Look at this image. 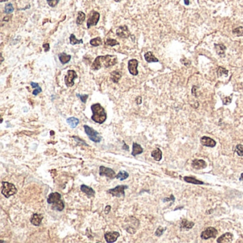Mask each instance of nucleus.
Listing matches in <instances>:
<instances>
[{
    "label": "nucleus",
    "instance_id": "obj_1",
    "mask_svg": "<svg viewBox=\"0 0 243 243\" xmlns=\"http://www.w3.org/2000/svg\"><path fill=\"white\" fill-rule=\"evenodd\" d=\"M117 57L114 55H106V56H99L96 58L95 60L91 65L93 70H99L101 67L108 68L117 64Z\"/></svg>",
    "mask_w": 243,
    "mask_h": 243
},
{
    "label": "nucleus",
    "instance_id": "obj_2",
    "mask_svg": "<svg viewBox=\"0 0 243 243\" xmlns=\"http://www.w3.org/2000/svg\"><path fill=\"white\" fill-rule=\"evenodd\" d=\"M91 111L93 115L91 116V120L96 123L102 124L106 121L107 118V114L104 108L100 103H94L91 106Z\"/></svg>",
    "mask_w": 243,
    "mask_h": 243
},
{
    "label": "nucleus",
    "instance_id": "obj_3",
    "mask_svg": "<svg viewBox=\"0 0 243 243\" xmlns=\"http://www.w3.org/2000/svg\"><path fill=\"white\" fill-rule=\"evenodd\" d=\"M62 195L59 192H52L49 195L47 198V203L52 205L53 210L57 211H62L64 209V203L62 201Z\"/></svg>",
    "mask_w": 243,
    "mask_h": 243
},
{
    "label": "nucleus",
    "instance_id": "obj_4",
    "mask_svg": "<svg viewBox=\"0 0 243 243\" xmlns=\"http://www.w3.org/2000/svg\"><path fill=\"white\" fill-rule=\"evenodd\" d=\"M1 194L5 197L6 198H9L12 195H15L17 192V189L15 186L12 183H8V182L2 181L1 182Z\"/></svg>",
    "mask_w": 243,
    "mask_h": 243
},
{
    "label": "nucleus",
    "instance_id": "obj_5",
    "mask_svg": "<svg viewBox=\"0 0 243 243\" xmlns=\"http://www.w3.org/2000/svg\"><path fill=\"white\" fill-rule=\"evenodd\" d=\"M84 128L85 133L89 138L90 140H92L94 143H100L101 141L102 137L94 128H91V127L87 126V125H84Z\"/></svg>",
    "mask_w": 243,
    "mask_h": 243
},
{
    "label": "nucleus",
    "instance_id": "obj_6",
    "mask_svg": "<svg viewBox=\"0 0 243 243\" xmlns=\"http://www.w3.org/2000/svg\"><path fill=\"white\" fill-rule=\"evenodd\" d=\"M128 188V186H126V185H120V186H118L114 188L109 189L108 190H107V192L111 195H112L113 196L117 197V198H120V197H124L125 196V190Z\"/></svg>",
    "mask_w": 243,
    "mask_h": 243
},
{
    "label": "nucleus",
    "instance_id": "obj_7",
    "mask_svg": "<svg viewBox=\"0 0 243 243\" xmlns=\"http://www.w3.org/2000/svg\"><path fill=\"white\" fill-rule=\"evenodd\" d=\"M77 78V74L74 70H68L64 77V81L67 87H72L74 85V80Z\"/></svg>",
    "mask_w": 243,
    "mask_h": 243
},
{
    "label": "nucleus",
    "instance_id": "obj_8",
    "mask_svg": "<svg viewBox=\"0 0 243 243\" xmlns=\"http://www.w3.org/2000/svg\"><path fill=\"white\" fill-rule=\"evenodd\" d=\"M218 235V231L215 228L212 227H210L206 228L204 231L202 232L201 238L203 240H207L210 238H215Z\"/></svg>",
    "mask_w": 243,
    "mask_h": 243
},
{
    "label": "nucleus",
    "instance_id": "obj_9",
    "mask_svg": "<svg viewBox=\"0 0 243 243\" xmlns=\"http://www.w3.org/2000/svg\"><path fill=\"white\" fill-rule=\"evenodd\" d=\"M99 175L101 176H106L107 178H111V179H113L116 176L115 171L114 170L103 166H100V168H99Z\"/></svg>",
    "mask_w": 243,
    "mask_h": 243
},
{
    "label": "nucleus",
    "instance_id": "obj_10",
    "mask_svg": "<svg viewBox=\"0 0 243 243\" xmlns=\"http://www.w3.org/2000/svg\"><path fill=\"white\" fill-rule=\"evenodd\" d=\"M138 61L136 59H132L128 61V69L129 73L133 76H137L138 74Z\"/></svg>",
    "mask_w": 243,
    "mask_h": 243
},
{
    "label": "nucleus",
    "instance_id": "obj_11",
    "mask_svg": "<svg viewBox=\"0 0 243 243\" xmlns=\"http://www.w3.org/2000/svg\"><path fill=\"white\" fill-rule=\"evenodd\" d=\"M99 19H100V14L99 12L94 11L92 12L91 16H90L89 19L87 21V27L89 29L91 27H93V26H96L98 24V22H99Z\"/></svg>",
    "mask_w": 243,
    "mask_h": 243
},
{
    "label": "nucleus",
    "instance_id": "obj_12",
    "mask_svg": "<svg viewBox=\"0 0 243 243\" xmlns=\"http://www.w3.org/2000/svg\"><path fill=\"white\" fill-rule=\"evenodd\" d=\"M120 236V233L118 232L112 231V232H107L104 234V238L106 241L108 243L114 242L116 241L118 238Z\"/></svg>",
    "mask_w": 243,
    "mask_h": 243
},
{
    "label": "nucleus",
    "instance_id": "obj_13",
    "mask_svg": "<svg viewBox=\"0 0 243 243\" xmlns=\"http://www.w3.org/2000/svg\"><path fill=\"white\" fill-rule=\"evenodd\" d=\"M116 35L118 37L126 39V38L129 37L131 33H130L127 26H121L119 28H118V29L116 30Z\"/></svg>",
    "mask_w": 243,
    "mask_h": 243
},
{
    "label": "nucleus",
    "instance_id": "obj_14",
    "mask_svg": "<svg viewBox=\"0 0 243 243\" xmlns=\"http://www.w3.org/2000/svg\"><path fill=\"white\" fill-rule=\"evenodd\" d=\"M201 142L202 145H203V146H207V147L213 148L215 147V145H216V142H215L213 139L207 136L202 137L201 138Z\"/></svg>",
    "mask_w": 243,
    "mask_h": 243
},
{
    "label": "nucleus",
    "instance_id": "obj_15",
    "mask_svg": "<svg viewBox=\"0 0 243 243\" xmlns=\"http://www.w3.org/2000/svg\"><path fill=\"white\" fill-rule=\"evenodd\" d=\"M43 218H44V217H43L42 214L35 213L34 214V215H32L31 218H30V222H31L33 225L39 226L41 222H42Z\"/></svg>",
    "mask_w": 243,
    "mask_h": 243
},
{
    "label": "nucleus",
    "instance_id": "obj_16",
    "mask_svg": "<svg viewBox=\"0 0 243 243\" xmlns=\"http://www.w3.org/2000/svg\"><path fill=\"white\" fill-rule=\"evenodd\" d=\"M192 166L195 169L199 170L205 168L207 166V164L205 160H201V159H195L192 162Z\"/></svg>",
    "mask_w": 243,
    "mask_h": 243
},
{
    "label": "nucleus",
    "instance_id": "obj_17",
    "mask_svg": "<svg viewBox=\"0 0 243 243\" xmlns=\"http://www.w3.org/2000/svg\"><path fill=\"white\" fill-rule=\"evenodd\" d=\"M233 235L231 233H227L223 234L221 235L218 240V242L220 243H227V242H231L233 241Z\"/></svg>",
    "mask_w": 243,
    "mask_h": 243
},
{
    "label": "nucleus",
    "instance_id": "obj_18",
    "mask_svg": "<svg viewBox=\"0 0 243 243\" xmlns=\"http://www.w3.org/2000/svg\"><path fill=\"white\" fill-rule=\"evenodd\" d=\"M81 190L83 192H84L87 195L88 197H94L95 195V191L93 188L88 187V186H86V185H81Z\"/></svg>",
    "mask_w": 243,
    "mask_h": 243
},
{
    "label": "nucleus",
    "instance_id": "obj_19",
    "mask_svg": "<svg viewBox=\"0 0 243 243\" xmlns=\"http://www.w3.org/2000/svg\"><path fill=\"white\" fill-rule=\"evenodd\" d=\"M132 152H131V155L133 156H136V155H138V154L142 153L143 152V148L141 147V146L139 144H138L136 143H133V148H132Z\"/></svg>",
    "mask_w": 243,
    "mask_h": 243
},
{
    "label": "nucleus",
    "instance_id": "obj_20",
    "mask_svg": "<svg viewBox=\"0 0 243 243\" xmlns=\"http://www.w3.org/2000/svg\"><path fill=\"white\" fill-rule=\"evenodd\" d=\"M145 60L148 63H153V62H158V59L153 55L151 51H148L144 54Z\"/></svg>",
    "mask_w": 243,
    "mask_h": 243
},
{
    "label": "nucleus",
    "instance_id": "obj_21",
    "mask_svg": "<svg viewBox=\"0 0 243 243\" xmlns=\"http://www.w3.org/2000/svg\"><path fill=\"white\" fill-rule=\"evenodd\" d=\"M59 59L62 64H66L70 62L71 59V55L66 54V53H61L59 54Z\"/></svg>",
    "mask_w": 243,
    "mask_h": 243
},
{
    "label": "nucleus",
    "instance_id": "obj_22",
    "mask_svg": "<svg viewBox=\"0 0 243 243\" xmlns=\"http://www.w3.org/2000/svg\"><path fill=\"white\" fill-rule=\"evenodd\" d=\"M121 72L118 70H116V71H113L111 74V80L113 81V82L114 83H118L119 81V80L121 78Z\"/></svg>",
    "mask_w": 243,
    "mask_h": 243
},
{
    "label": "nucleus",
    "instance_id": "obj_23",
    "mask_svg": "<svg viewBox=\"0 0 243 243\" xmlns=\"http://www.w3.org/2000/svg\"><path fill=\"white\" fill-rule=\"evenodd\" d=\"M194 222H190V221L187 220H183L181 221V223H180V227L182 229H186V230H190V229L192 228V227L194 226Z\"/></svg>",
    "mask_w": 243,
    "mask_h": 243
},
{
    "label": "nucleus",
    "instance_id": "obj_24",
    "mask_svg": "<svg viewBox=\"0 0 243 243\" xmlns=\"http://www.w3.org/2000/svg\"><path fill=\"white\" fill-rule=\"evenodd\" d=\"M66 122H67V123L71 126V128H76V127L78 126V124L79 123V120L77 118L70 117V118H67Z\"/></svg>",
    "mask_w": 243,
    "mask_h": 243
},
{
    "label": "nucleus",
    "instance_id": "obj_25",
    "mask_svg": "<svg viewBox=\"0 0 243 243\" xmlns=\"http://www.w3.org/2000/svg\"><path fill=\"white\" fill-rule=\"evenodd\" d=\"M151 156L155 159V160H157V161H160L162 159V151H160V148H156L153 151H152Z\"/></svg>",
    "mask_w": 243,
    "mask_h": 243
},
{
    "label": "nucleus",
    "instance_id": "obj_26",
    "mask_svg": "<svg viewBox=\"0 0 243 243\" xmlns=\"http://www.w3.org/2000/svg\"><path fill=\"white\" fill-rule=\"evenodd\" d=\"M215 51H216L217 53H218V55H220V56H223V55L225 54V49H226V47H225V46H224L223 44H215Z\"/></svg>",
    "mask_w": 243,
    "mask_h": 243
},
{
    "label": "nucleus",
    "instance_id": "obj_27",
    "mask_svg": "<svg viewBox=\"0 0 243 243\" xmlns=\"http://www.w3.org/2000/svg\"><path fill=\"white\" fill-rule=\"evenodd\" d=\"M86 19V14L85 13H84L83 12H79L78 13V16L77 19H76V24L78 25H81L84 23V21H85Z\"/></svg>",
    "mask_w": 243,
    "mask_h": 243
},
{
    "label": "nucleus",
    "instance_id": "obj_28",
    "mask_svg": "<svg viewBox=\"0 0 243 243\" xmlns=\"http://www.w3.org/2000/svg\"><path fill=\"white\" fill-rule=\"evenodd\" d=\"M184 180H186L187 183H192V184H196V185H202L203 184V182L200 181V180L195 179L194 177H185Z\"/></svg>",
    "mask_w": 243,
    "mask_h": 243
},
{
    "label": "nucleus",
    "instance_id": "obj_29",
    "mask_svg": "<svg viewBox=\"0 0 243 243\" xmlns=\"http://www.w3.org/2000/svg\"><path fill=\"white\" fill-rule=\"evenodd\" d=\"M30 84H31V86L32 87H33V88H35L34 91L33 93H32V94H33V95L37 96L38 94H39V93H41L42 91V88H41V87L39 86V84H38L37 83H34V82H31V83H30Z\"/></svg>",
    "mask_w": 243,
    "mask_h": 243
},
{
    "label": "nucleus",
    "instance_id": "obj_30",
    "mask_svg": "<svg viewBox=\"0 0 243 243\" xmlns=\"http://www.w3.org/2000/svg\"><path fill=\"white\" fill-rule=\"evenodd\" d=\"M69 41L70 44L71 45H76V44H83V39H77L76 38V36L74 34H71V36L69 37Z\"/></svg>",
    "mask_w": 243,
    "mask_h": 243
},
{
    "label": "nucleus",
    "instance_id": "obj_31",
    "mask_svg": "<svg viewBox=\"0 0 243 243\" xmlns=\"http://www.w3.org/2000/svg\"><path fill=\"white\" fill-rule=\"evenodd\" d=\"M103 44V42H102L101 38L98 36V37L94 38V39H91L90 41V44L93 47H99V46H101Z\"/></svg>",
    "mask_w": 243,
    "mask_h": 243
},
{
    "label": "nucleus",
    "instance_id": "obj_32",
    "mask_svg": "<svg viewBox=\"0 0 243 243\" xmlns=\"http://www.w3.org/2000/svg\"><path fill=\"white\" fill-rule=\"evenodd\" d=\"M128 176H129V174H128V172H126V171L121 170L117 174L116 176V178H117V179H120V180H121V181H122V180H124L127 179Z\"/></svg>",
    "mask_w": 243,
    "mask_h": 243
},
{
    "label": "nucleus",
    "instance_id": "obj_33",
    "mask_svg": "<svg viewBox=\"0 0 243 243\" xmlns=\"http://www.w3.org/2000/svg\"><path fill=\"white\" fill-rule=\"evenodd\" d=\"M106 45L110 46V47H114V46L119 45V42H117L116 39H108L106 42Z\"/></svg>",
    "mask_w": 243,
    "mask_h": 243
},
{
    "label": "nucleus",
    "instance_id": "obj_34",
    "mask_svg": "<svg viewBox=\"0 0 243 243\" xmlns=\"http://www.w3.org/2000/svg\"><path fill=\"white\" fill-rule=\"evenodd\" d=\"M233 33L234 34L237 35L238 36H240L243 34V27H239L238 28L234 29L233 30Z\"/></svg>",
    "mask_w": 243,
    "mask_h": 243
},
{
    "label": "nucleus",
    "instance_id": "obj_35",
    "mask_svg": "<svg viewBox=\"0 0 243 243\" xmlns=\"http://www.w3.org/2000/svg\"><path fill=\"white\" fill-rule=\"evenodd\" d=\"M4 12L6 14H11L14 12V7L11 3H8L6 4L5 8H4Z\"/></svg>",
    "mask_w": 243,
    "mask_h": 243
},
{
    "label": "nucleus",
    "instance_id": "obj_36",
    "mask_svg": "<svg viewBox=\"0 0 243 243\" xmlns=\"http://www.w3.org/2000/svg\"><path fill=\"white\" fill-rule=\"evenodd\" d=\"M235 152L237 153L239 156H242L243 155V145H238L235 148Z\"/></svg>",
    "mask_w": 243,
    "mask_h": 243
},
{
    "label": "nucleus",
    "instance_id": "obj_37",
    "mask_svg": "<svg viewBox=\"0 0 243 243\" xmlns=\"http://www.w3.org/2000/svg\"><path fill=\"white\" fill-rule=\"evenodd\" d=\"M217 73H218V76H221L223 74L227 75V74H228V71H227V69H225V68H223V67L220 66V67H219V68H218Z\"/></svg>",
    "mask_w": 243,
    "mask_h": 243
},
{
    "label": "nucleus",
    "instance_id": "obj_38",
    "mask_svg": "<svg viewBox=\"0 0 243 243\" xmlns=\"http://www.w3.org/2000/svg\"><path fill=\"white\" fill-rule=\"evenodd\" d=\"M59 1L60 0H47V4H49V6H50L51 7H55L58 4H59Z\"/></svg>",
    "mask_w": 243,
    "mask_h": 243
},
{
    "label": "nucleus",
    "instance_id": "obj_39",
    "mask_svg": "<svg viewBox=\"0 0 243 243\" xmlns=\"http://www.w3.org/2000/svg\"><path fill=\"white\" fill-rule=\"evenodd\" d=\"M76 96L80 99V100L81 101L84 103H85L86 102L87 99H88V95H86V94H84V95H81V94H76Z\"/></svg>",
    "mask_w": 243,
    "mask_h": 243
},
{
    "label": "nucleus",
    "instance_id": "obj_40",
    "mask_svg": "<svg viewBox=\"0 0 243 243\" xmlns=\"http://www.w3.org/2000/svg\"><path fill=\"white\" fill-rule=\"evenodd\" d=\"M165 231V229H163V227H159L158 229H157V230L156 231H155V235H156V236H160V235H162V234L163 233V232Z\"/></svg>",
    "mask_w": 243,
    "mask_h": 243
},
{
    "label": "nucleus",
    "instance_id": "obj_41",
    "mask_svg": "<svg viewBox=\"0 0 243 243\" xmlns=\"http://www.w3.org/2000/svg\"><path fill=\"white\" fill-rule=\"evenodd\" d=\"M72 138H73L75 140H76V142H78V143H79V142H81V143H82V144L84 145V146H88V145L87 144V143H86V142L84 141V140H81V139H80L79 138V137H77V136H72Z\"/></svg>",
    "mask_w": 243,
    "mask_h": 243
},
{
    "label": "nucleus",
    "instance_id": "obj_42",
    "mask_svg": "<svg viewBox=\"0 0 243 243\" xmlns=\"http://www.w3.org/2000/svg\"><path fill=\"white\" fill-rule=\"evenodd\" d=\"M222 101H223V104L227 105L230 103H231V99H230V97H226L225 99H223Z\"/></svg>",
    "mask_w": 243,
    "mask_h": 243
},
{
    "label": "nucleus",
    "instance_id": "obj_43",
    "mask_svg": "<svg viewBox=\"0 0 243 243\" xmlns=\"http://www.w3.org/2000/svg\"><path fill=\"white\" fill-rule=\"evenodd\" d=\"M50 46H49V44H48V43H47V44H44V45H43V47H44V51L45 52H47V51H49L50 49Z\"/></svg>",
    "mask_w": 243,
    "mask_h": 243
},
{
    "label": "nucleus",
    "instance_id": "obj_44",
    "mask_svg": "<svg viewBox=\"0 0 243 243\" xmlns=\"http://www.w3.org/2000/svg\"><path fill=\"white\" fill-rule=\"evenodd\" d=\"M111 207L110 205H107L106 207V208H105V213L106 214H108V212H110V210H111Z\"/></svg>",
    "mask_w": 243,
    "mask_h": 243
},
{
    "label": "nucleus",
    "instance_id": "obj_45",
    "mask_svg": "<svg viewBox=\"0 0 243 243\" xmlns=\"http://www.w3.org/2000/svg\"><path fill=\"white\" fill-rule=\"evenodd\" d=\"M125 148H126V150H127V151H128V148H129V147H128V146H127V145L126 144V143H123V149H124V150H125Z\"/></svg>",
    "mask_w": 243,
    "mask_h": 243
},
{
    "label": "nucleus",
    "instance_id": "obj_46",
    "mask_svg": "<svg viewBox=\"0 0 243 243\" xmlns=\"http://www.w3.org/2000/svg\"><path fill=\"white\" fill-rule=\"evenodd\" d=\"M184 2L186 5H189V4H190V1H189V0H184Z\"/></svg>",
    "mask_w": 243,
    "mask_h": 243
},
{
    "label": "nucleus",
    "instance_id": "obj_47",
    "mask_svg": "<svg viewBox=\"0 0 243 243\" xmlns=\"http://www.w3.org/2000/svg\"><path fill=\"white\" fill-rule=\"evenodd\" d=\"M138 104H140V103H141V97H138Z\"/></svg>",
    "mask_w": 243,
    "mask_h": 243
},
{
    "label": "nucleus",
    "instance_id": "obj_48",
    "mask_svg": "<svg viewBox=\"0 0 243 243\" xmlns=\"http://www.w3.org/2000/svg\"><path fill=\"white\" fill-rule=\"evenodd\" d=\"M240 180H242V181H243V173L242 174V175H241V177H240Z\"/></svg>",
    "mask_w": 243,
    "mask_h": 243
},
{
    "label": "nucleus",
    "instance_id": "obj_49",
    "mask_svg": "<svg viewBox=\"0 0 243 243\" xmlns=\"http://www.w3.org/2000/svg\"><path fill=\"white\" fill-rule=\"evenodd\" d=\"M8 1V0H0L1 2H4V1Z\"/></svg>",
    "mask_w": 243,
    "mask_h": 243
},
{
    "label": "nucleus",
    "instance_id": "obj_50",
    "mask_svg": "<svg viewBox=\"0 0 243 243\" xmlns=\"http://www.w3.org/2000/svg\"><path fill=\"white\" fill-rule=\"evenodd\" d=\"M115 1H116V2H120V1H121L122 0H114Z\"/></svg>",
    "mask_w": 243,
    "mask_h": 243
},
{
    "label": "nucleus",
    "instance_id": "obj_51",
    "mask_svg": "<svg viewBox=\"0 0 243 243\" xmlns=\"http://www.w3.org/2000/svg\"><path fill=\"white\" fill-rule=\"evenodd\" d=\"M50 134H51V135H53V134H54V133H53V131H51V132H50Z\"/></svg>",
    "mask_w": 243,
    "mask_h": 243
}]
</instances>
